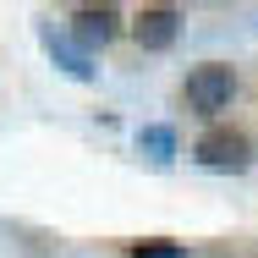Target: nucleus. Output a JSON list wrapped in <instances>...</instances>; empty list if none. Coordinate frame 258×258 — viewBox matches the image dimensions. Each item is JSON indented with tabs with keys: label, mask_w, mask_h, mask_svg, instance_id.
I'll return each mask as SVG.
<instances>
[{
	"label": "nucleus",
	"mask_w": 258,
	"mask_h": 258,
	"mask_svg": "<svg viewBox=\"0 0 258 258\" xmlns=\"http://www.w3.org/2000/svg\"><path fill=\"white\" fill-rule=\"evenodd\" d=\"M192 165L198 170H209V176H247L253 170V138L242 132V126H225V121H214V126H204L198 138H192Z\"/></svg>",
	"instance_id": "nucleus-1"
},
{
	"label": "nucleus",
	"mask_w": 258,
	"mask_h": 258,
	"mask_svg": "<svg viewBox=\"0 0 258 258\" xmlns=\"http://www.w3.org/2000/svg\"><path fill=\"white\" fill-rule=\"evenodd\" d=\"M181 99H187L192 115H204L209 126H214V115L231 110V99H236V72H231L225 60H198V66L181 77Z\"/></svg>",
	"instance_id": "nucleus-2"
},
{
	"label": "nucleus",
	"mask_w": 258,
	"mask_h": 258,
	"mask_svg": "<svg viewBox=\"0 0 258 258\" xmlns=\"http://www.w3.org/2000/svg\"><path fill=\"white\" fill-rule=\"evenodd\" d=\"M66 33H72L88 55H99L104 44H115V39L126 33V11H121V6H72Z\"/></svg>",
	"instance_id": "nucleus-3"
},
{
	"label": "nucleus",
	"mask_w": 258,
	"mask_h": 258,
	"mask_svg": "<svg viewBox=\"0 0 258 258\" xmlns=\"http://www.w3.org/2000/svg\"><path fill=\"white\" fill-rule=\"evenodd\" d=\"M126 33L138 39V50H170L176 39H181V11L176 6H143V11H132V22H126Z\"/></svg>",
	"instance_id": "nucleus-4"
},
{
	"label": "nucleus",
	"mask_w": 258,
	"mask_h": 258,
	"mask_svg": "<svg viewBox=\"0 0 258 258\" xmlns=\"http://www.w3.org/2000/svg\"><path fill=\"white\" fill-rule=\"evenodd\" d=\"M39 39H44V55L55 60V72H60V77H72V83H99L94 55L83 50L66 28H50V22H44V28H39Z\"/></svg>",
	"instance_id": "nucleus-5"
},
{
	"label": "nucleus",
	"mask_w": 258,
	"mask_h": 258,
	"mask_svg": "<svg viewBox=\"0 0 258 258\" xmlns=\"http://www.w3.org/2000/svg\"><path fill=\"white\" fill-rule=\"evenodd\" d=\"M132 143H138V154L149 159V165H159V170L181 154V143H176V126H170V121H149V126H138V138H132Z\"/></svg>",
	"instance_id": "nucleus-6"
},
{
	"label": "nucleus",
	"mask_w": 258,
	"mask_h": 258,
	"mask_svg": "<svg viewBox=\"0 0 258 258\" xmlns=\"http://www.w3.org/2000/svg\"><path fill=\"white\" fill-rule=\"evenodd\" d=\"M126 258H187V242L149 236V242H126Z\"/></svg>",
	"instance_id": "nucleus-7"
}]
</instances>
